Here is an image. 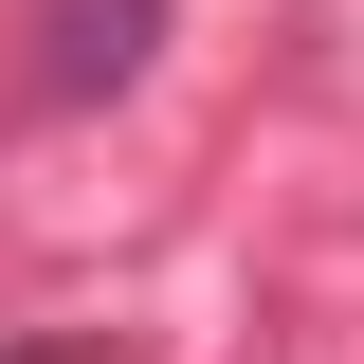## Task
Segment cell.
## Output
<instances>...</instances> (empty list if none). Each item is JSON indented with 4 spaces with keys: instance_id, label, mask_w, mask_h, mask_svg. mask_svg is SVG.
<instances>
[{
    "instance_id": "cell-1",
    "label": "cell",
    "mask_w": 364,
    "mask_h": 364,
    "mask_svg": "<svg viewBox=\"0 0 364 364\" xmlns=\"http://www.w3.org/2000/svg\"><path fill=\"white\" fill-rule=\"evenodd\" d=\"M164 18H182V0H37V55H18V91H37V109H109V91L164 55Z\"/></svg>"
},
{
    "instance_id": "cell-2",
    "label": "cell",
    "mask_w": 364,
    "mask_h": 364,
    "mask_svg": "<svg viewBox=\"0 0 364 364\" xmlns=\"http://www.w3.org/2000/svg\"><path fill=\"white\" fill-rule=\"evenodd\" d=\"M0 364H128V346H109V328H18Z\"/></svg>"
}]
</instances>
